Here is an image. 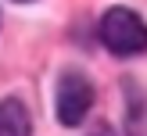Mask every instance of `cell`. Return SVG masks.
<instances>
[{
  "mask_svg": "<svg viewBox=\"0 0 147 136\" xmlns=\"http://www.w3.org/2000/svg\"><path fill=\"white\" fill-rule=\"evenodd\" d=\"M93 107V82L79 72H65L57 82V122L76 129Z\"/></svg>",
  "mask_w": 147,
  "mask_h": 136,
  "instance_id": "7a4b0ae2",
  "label": "cell"
},
{
  "mask_svg": "<svg viewBox=\"0 0 147 136\" xmlns=\"http://www.w3.org/2000/svg\"><path fill=\"white\" fill-rule=\"evenodd\" d=\"M29 133H32V118L25 104L14 97L0 100V136H29Z\"/></svg>",
  "mask_w": 147,
  "mask_h": 136,
  "instance_id": "3957f363",
  "label": "cell"
},
{
  "mask_svg": "<svg viewBox=\"0 0 147 136\" xmlns=\"http://www.w3.org/2000/svg\"><path fill=\"white\" fill-rule=\"evenodd\" d=\"M97 136H111V133H108V129H100V133H97Z\"/></svg>",
  "mask_w": 147,
  "mask_h": 136,
  "instance_id": "277c9868",
  "label": "cell"
},
{
  "mask_svg": "<svg viewBox=\"0 0 147 136\" xmlns=\"http://www.w3.org/2000/svg\"><path fill=\"white\" fill-rule=\"evenodd\" d=\"M100 43L119 57L144 54L147 50V25H144L140 14L129 11V7H111L100 18Z\"/></svg>",
  "mask_w": 147,
  "mask_h": 136,
  "instance_id": "6da1fadb",
  "label": "cell"
}]
</instances>
